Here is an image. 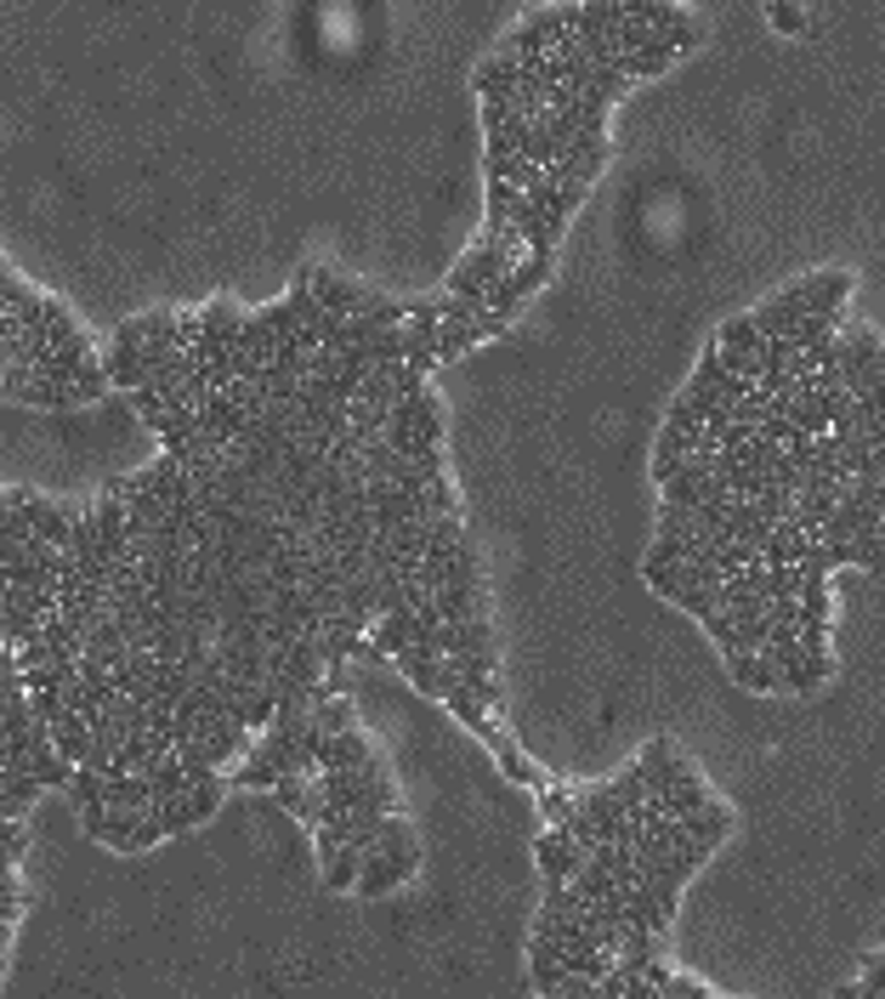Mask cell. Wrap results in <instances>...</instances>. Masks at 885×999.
Returning <instances> with one entry per match:
<instances>
[{
  "mask_svg": "<svg viewBox=\"0 0 885 999\" xmlns=\"http://www.w3.org/2000/svg\"><path fill=\"white\" fill-rule=\"evenodd\" d=\"M313 728H318V733H346V728H358V710H352V698L330 693V682H318V687H313Z\"/></svg>",
  "mask_w": 885,
  "mask_h": 999,
  "instance_id": "cell-7",
  "label": "cell"
},
{
  "mask_svg": "<svg viewBox=\"0 0 885 999\" xmlns=\"http://www.w3.org/2000/svg\"><path fill=\"white\" fill-rule=\"evenodd\" d=\"M716 341H721V346H744V353H761V346H767V336H761V324H755V313L726 318L721 330H716Z\"/></svg>",
  "mask_w": 885,
  "mask_h": 999,
  "instance_id": "cell-14",
  "label": "cell"
},
{
  "mask_svg": "<svg viewBox=\"0 0 885 999\" xmlns=\"http://www.w3.org/2000/svg\"><path fill=\"white\" fill-rule=\"evenodd\" d=\"M800 279H806V313H829V318H840L846 295H851V273H840V267H818V273H800Z\"/></svg>",
  "mask_w": 885,
  "mask_h": 999,
  "instance_id": "cell-5",
  "label": "cell"
},
{
  "mask_svg": "<svg viewBox=\"0 0 885 999\" xmlns=\"http://www.w3.org/2000/svg\"><path fill=\"white\" fill-rule=\"evenodd\" d=\"M863 568H869V573H885V545H874V552L863 557Z\"/></svg>",
  "mask_w": 885,
  "mask_h": 999,
  "instance_id": "cell-22",
  "label": "cell"
},
{
  "mask_svg": "<svg viewBox=\"0 0 885 999\" xmlns=\"http://www.w3.org/2000/svg\"><path fill=\"white\" fill-rule=\"evenodd\" d=\"M772 23L795 35V29H800V12H795V7H783V0H772Z\"/></svg>",
  "mask_w": 885,
  "mask_h": 999,
  "instance_id": "cell-21",
  "label": "cell"
},
{
  "mask_svg": "<svg viewBox=\"0 0 885 999\" xmlns=\"http://www.w3.org/2000/svg\"><path fill=\"white\" fill-rule=\"evenodd\" d=\"M534 852H540V874H545V881H573V874L591 863V852H585V846H579V840L562 830V823H556L551 835H540V846H534Z\"/></svg>",
  "mask_w": 885,
  "mask_h": 999,
  "instance_id": "cell-3",
  "label": "cell"
},
{
  "mask_svg": "<svg viewBox=\"0 0 885 999\" xmlns=\"http://www.w3.org/2000/svg\"><path fill=\"white\" fill-rule=\"evenodd\" d=\"M420 869V858H392V852H375L364 858V874H358V897H381V891H392V886H403L409 874Z\"/></svg>",
  "mask_w": 885,
  "mask_h": 999,
  "instance_id": "cell-4",
  "label": "cell"
},
{
  "mask_svg": "<svg viewBox=\"0 0 885 999\" xmlns=\"http://www.w3.org/2000/svg\"><path fill=\"white\" fill-rule=\"evenodd\" d=\"M364 858H369V852H364V846H358V840H346V846H341V852H336L330 863H324V886H330V891H358V874H364Z\"/></svg>",
  "mask_w": 885,
  "mask_h": 999,
  "instance_id": "cell-11",
  "label": "cell"
},
{
  "mask_svg": "<svg viewBox=\"0 0 885 999\" xmlns=\"http://www.w3.org/2000/svg\"><path fill=\"white\" fill-rule=\"evenodd\" d=\"M726 676L738 682V687H749V693H783V670L767 659V654H726Z\"/></svg>",
  "mask_w": 885,
  "mask_h": 999,
  "instance_id": "cell-6",
  "label": "cell"
},
{
  "mask_svg": "<svg viewBox=\"0 0 885 999\" xmlns=\"http://www.w3.org/2000/svg\"><path fill=\"white\" fill-rule=\"evenodd\" d=\"M624 7V17H636V23H647V29H681V23H693L687 12L675 7V0H619Z\"/></svg>",
  "mask_w": 885,
  "mask_h": 999,
  "instance_id": "cell-13",
  "label": "cell"
},
{
  "mask_svg": "<svg viewBox=\"0 0 885 999\" xmlns=\"http://www.w3.org/2000/svg\"><path fill=\"white\" fill-rule=\"evenodd\" d=\"M0 846H7V863H17L23 846H29V830H23L17 818H7V823H0Z\"/></svg>",
  "mask_w": 885,
  "mask_h": 999,
  "instance_id": "cell-19",
  "label": "cell"
},
{
  "mask_svg": "<svg viewBox=\"0 0 885 999\" xmlns=\"http://www.w3.org/2000/svg\"><path fill=\"white\" fill-rule=\"evenodd\" d=\"M415 631H420V614H415V608H397V614H381V619H375V636H369V642H375V654L392 659V654H403V647L415 642Z\"/></svg>",
  "mask_w": 885,
  "mask_h": 999,
  "instance_id": "cell-8",
  "label": "cell"
},
{
  "mask_svg": "<svg viewBox=\"0 0 885 999\" xmlns=\"http://www.w3.org/2000/svg\"><path fill=\"white\" fill-rule=\"evenodd\" d=\"M307 789H313L307 772H285V779L273 784V801H278V807H290V818H295V812H301V801H307Z\"/></svg>",
  "mask_w": 885,
  "mask_h": 999,
  "instance_id": "cell-17",
  "label": "cell"
},
{
  "mask_svg": "<svg viewBox=\"0 0 885 999\" xmlns=\"http://www.w3.org/2000/svg\"><path fill=\"white\" fill-rule=\"evenodd\" d=\"M636 767H642V779H647V795H653V807H665V795L675 789V779H681V772H687L693 761L681 756V749H675L670 738H653V744L642 749V761H636Z\"/></svg>",
  "mask_w": 885,
  "mask_h": 999,
  "instance_id": "cell-1",
  "label": "cell"
},
{
  "mask_svg": "<svg viewBox=\"0 0 885 999\" xmlns=\"http://www.w3.org/2000/svg\"><path fill=\"white\" fill-rule=\"evenodd\" d=\"M823 336H834V318H829V313H800L795 330L783 336V341H789V353H806V346L823 341Z\"/></svg>",
  "mask_w": 885,
  "mask_h": 999,
  "instance_id": "cell-15",
  "label": "cell"
},
{
  "mask_svg": "<svg viewBox=\"0 0 885 999\" xmlns=\"http://www.w3.org/2000/svg\"><path fill=\"white\" fill-rule=\"evenodd\" d=\"M675 58H681V52H675V46L659 35V40L647 46V52H619V58H614V68H624L630 80H653V74H665Z\"/></svg>",
  "mask_w": 885,
  "mask_h": 999,
  "instance_id": "cell-9",
  "label": "cell"
},
{
  "mask_svg": "<svg viewBox=\"0 0 885 999\" xmlns=\"http://www.w3.org/2000/svg\"><path fill=\"white\" fill-rule=\"evenodd\" d=\"M188 807H193V823L216 818V807H222V772H216V779H199V784H188Z\"/></svg>",
  "mask_w": 885,
  "mask_h": 999,
  "instance_id": "cell-16",
  "label": "cell"
},
{
  "mask_svg": "<svg viewBox=\"0 0 885 999\" xmlns=\"http://www.w3.org/2000/svg\"><path fill=\"white\" fill-rule=\"evenodd\" d=\"M23 909V886H17V863H7V874H0V926H12Z\"/></svg>",
  "mask_w": 885,
  "mask_h": 999,
  "instance_id": "cell-18",
  "label": "cell"
},
{
  "mask_svg": "<svg viewBox=\"0 0 885 999\" xmlns=\"http://www.w3.org/2000/svg\"><path fill=\"white\" fill-rule=\"evenodd\" d=\"M659 999H710V988H704L698 977H675V971H670V983H665Z\"/></svg>",
  "mask_w": 885,
  "mask_h": 999,
  "instance_id": "cell-20",
  "label": "cell"
},
{
  "mask_svg": "<svg viewBox=\"0 0 885 999\" xmlns=\"http://www.w3.org/2000/svg\"><path fill=\"white\" fill-rule=\"evenodd\" d=\"M40 789L46 784L35 779V772H0V818H23Z\"/></svg>",
  "mask_w": 885,
  "mask_h": 999,
  "instance_id": "cell-12",
  "label": "cell"
},
{
  "mask_svg": "<svg viewBox=\"0 0 885 999\" xmlns=\"http://www.w3.org/2000/svg\"><path fill=\"white\" fill-rule=\"evenodd\" d=\"M681 830H687L693 840H704V846H721V840L732 835V807H721V801H704L698 812H687V818H681Z\"/></svg>",
  "mask_w": 885,
  "mask_h": 999,
  "instance_id": "cell-10",
  "label": "cell"
},
{
  "mask_svg": "<svg viewBox=\"0 0 885 999\" xmlns=\"http://www.w3.org/2000/svg\"><path fill=\"white\" fill-rule=\"evenodd\" d=\"M307 279H313V290H318L324 313H341V318H352V313L375 307V295H381V290H369V284H352V279H341V273H330V267H307Z\"/></svg>",
  "mask_w": 885,
  "mask_h": 999,
  "instance_id": "cell-2",
  "label": "cell"
}]
</instances>
